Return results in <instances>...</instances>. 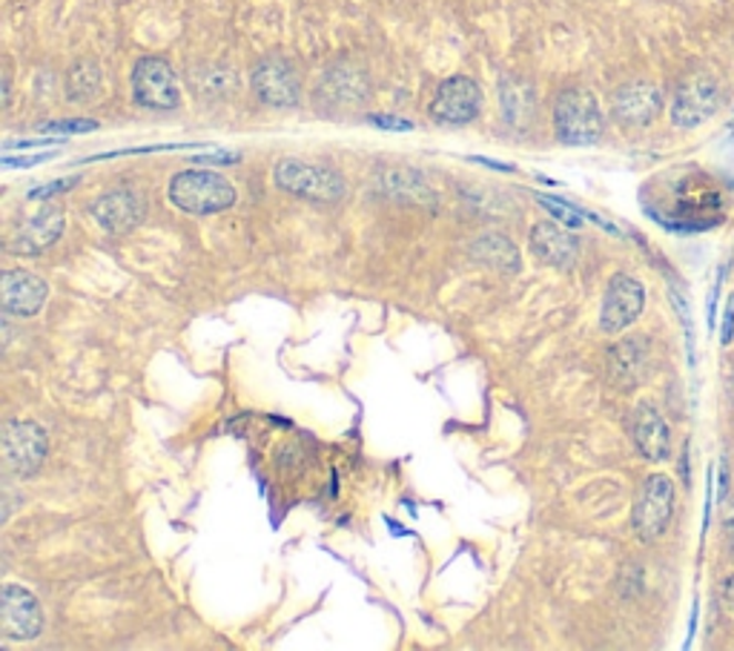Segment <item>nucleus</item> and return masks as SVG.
Masks as SVG:
<instances>
[{"label":"nucleus","instance_id":"f704fd0d","mask_svg":"<svg viewBox=\"0 0 734 651\" xmlns=\"http://www.w3.org/2000/svg\"><path fill=\"white\" fill-rule=\"evenodd\" d=\"M723 591H726V600H728V606H732V609H734V577H728V580H726V586H723Z\"/></svg>","mask_w":734,"mask_h":651},{"label":"nucleus","instance_id":"39448f33","mask_svg":"<svg viewBox=\"0 0 734 651\" xmlns=\"http://www.w3.org/2000/svg\"><path fill=\"white\" fill-rule=\"evenodd\" d=\"M674 517V482L663 474H652L645 479L634 511H631V528L643 542L660 540Z\"/></svg>","mask_w":734,"mask_h":651},{"label":"nucleus","instance_id":"1a4fd4ad","mask_svg":"<svg viewBox=\"0 0 734 651\" xmlns=\"http://www.w3.org/2000/svg\"><path fill=\"white\" fill-rule=\"evenodd\" d=\"M482 110V90L473 78L453 75L437 90V98L430 104V119L445 126L471 124Z\"/></svg>","mask_w":734,"mask_h":651},{"label":"nucleus","instance_id":"412c9836","mask_svg":"<svg viewBox=\"0 0 734 651\" xmlns=\"http://www.w3.org/2000/svg\"><path fill=\"white\" fill-rule=\"evenodd\" d=\"M645 359H649V350H645L643 339H625L611 347L609 376L611 382H614V388H638V382L643 379L645 374Z\"/></svg>","mask_w":734,"mask_h":651},{"label":"nucleus","instance_id":"9d476101","mask_svg":"<svg viewBox=\"0 0 734 651\" xmlns=\"http://www.w3.org/2000/svg\"><path fill=\"white\" fill-rule=\"evenodd\" d=\"M253 92L258 101L276 110H290L302 101V81H298L293 63L285 58H264L253 70Z\"/></svg>","mask_w":734,"mask_h":651},{"label":"nucleus","instance_id":"f8f14e48","mask_svg":"<svg viewBox=\"0 0 734 651\" xmlns=\"http://www.w3.org/2000/svg\"><path fill=\"white\" fill-rule=\"evenodd\" d=\"M43 629V614L32 591L21 589V586H7L3 597H0V631L3 638L23 643V640H35Z\"/></svg>","mask_w":734,"mask_h":651},{"label":"nucleus","instance_id":"f3484780","mask_svg":"<svg viewBox=\"0 0 734 651\" xmlns=\"http://www.w3.org/2000/svg\"><path fill=\"white\" fill-rule=\"evenodd\" d=\"M47 296L49 287L43 278L23 271L3 273V311H7L9 316L32 319V316L47 305Z\"/></svg>","mask_w":734,"mask_h":651},{"label":"nucleus","instance_id":"7c9ffc66","mask_svg":"<svg viewBox=\"0 0 734 651\" xmlns=\"http://www.w3.org/2000/svg\"><path fill=\"white\" fill-rule=\"evenodd\" d=\"M52 159V153H38V155H21V159H12V155H7L3 159V166L7 170H14V166H35V164H43V161Z\"/></svg>","mask_w":734,"mask_h":651},{"label":"nucleus","instance_id":"6e6552de","mask_svg":"<svg viewBox=\"0 0 734 651\" xmlns=\"http://www.w3.org/2000/svg\"><path fill=\"white\" fill-rule=\"evenodd\" d=\"M132 98L144 110H175L181 104L179 78L161 58H141L132 70Z\"/></svg>","mask_w":734,"mask_h":651},{"label":"nucleus","instance_id":"6ab92c4d","mask_svg":"<svg viewBox=\"0 0 734 651\" xmlns=\"http://www.w3.org/2000/svg\"><path fill=\"white\" fill-rule=\"evenodd\" d=\"M379 187L381 193L396 199V202L422 204V207L428 210L439 207V195L430 190V184L422 179V173H416L410 166H388V170H381Z\"/></svg>","mask_w":734,"mask_h":651},{"label":"nucleus","instance_id":"2f4dec72","mask_svg":"<svg viewBox=\"0 0 734 651\" xmlns=\"http://www.w3.org/2000/svg\"><path fill=\"white\" fill-rule=\"evenodd\" d=\"M63 139H32V141H7L3 150H27V146H61Z\"/></svg>","mask_w":734,"mask_h":651},{"label":"nucleus","instance_id":"393cba45","mask_svg":"<svg viewBox=\"0 0 734 651\" xmlns=\"http://www.w3.org/2000/svg\"><path fill=\"white\" fill-rule=\"evenodd\" d=\"M101 92V70L95 61H78L67 75V98L70 101H92Z\"/></svg>","mask_w":734,"mask_h":651},{"label":"nucleus","instance_id":"7ed1b4c3","mask_svg":"<svg viewBox=\"0 0 734 651\" xmlns=\"http://www.w3.org/2000/svg\"><path fill=\"white\" fill-rule=\"evenodd\" d=\"M273 179L285 193L316 204H339L347 195V184L336 170L325 164H310L302 159L278 161Z\"/></svg>","mask_w":734,"mask_h":651},{"label":"nucleus","instance_id":"f257e3e1","mask_svg":"<svg viewBox=\"0 0 734 651\" xmlns=\"http://www.w3.org/2000/svg\"><path fill=\"white\" fill-rule=\"evenodd\" d=\"M645 213L674 233H703L726 218V195L703 170H674L660 175L643 195Z\"/></svg>","mask_w":734,"mask_h":651},{"label":"nucleus","instance_id":"0eeeda50","mask_svg":"<svg viewBox=\"0 0 734 651\" xmlns=\"http://www.w3.org/2000/svg\"><path fill=\"white\" fill-rule=\"evenodd\" d=\"M47 430L29 419H12L3 428V462L14 477H35L47 459Z\"/></svg>","mask_w":734,"mask_h":651},{"label":"nucleus","instance_id":"cd10ccee","mask_svg":"<svg viewBox=\"0 0 734 651\" xmlns=\"http://www.w3.org/2000/svg\"><path fill=\"white\" fill-rule=\"evenodd\" d=\"M78 184V179H61V181H52V184H43V187H35V190H29V199H32V202H41V199H52V195H58V193H67V190H72Z\"/></svg>","mask_w":734,"mask_h":651},{"label":"nucleus","instance_id":"4468645a","mask_svg":"<svg viewBox=\"0 0 734 651\" xmlns=\"http://www.w3.org/2000/svg\"><path fill=\"white\" fill-rule=\"evenodd\" d=\"M629 434L634 439V448L640 450V457L649 459V462H663L672 454L669 425L652 403H640L638 408L631 410Z\"/></svg>","mask_w":734,"mask_h":651},{"label":"nucleus","instance_id":"c85d7f7f","mask_svg":"<svg viewBox=\"0 0 734 651\" xmlns=\"http://www.w3.org/2000/svg\"><path fill=\"white\" fill-rule=\"evenodd\" d=\"M370 124H376L379 130H390V132H410L414 124L405 119H396V115H370Z\"/></svg>","mask_w":734,"mask_h":651},{"label":"nucleus","instance_id":"b1692460","mask_svg":"<svg viewBox=\"0 0 734 651\" xmlns=\"http://www.w3.org/2000/svg\"><path fill=\"white\" fill-rule=\"evenodd\" d=\"M193 92L202 98H227L236 92V72L227 67H198L190 75Z\"/></svg>","mask_w":734,"mask_h":651},{"label":"nucleus","instance_id":"473e14b6","mask_svg":"<svg viewBox=\"0 0 734 651\" xmlns=\"http://www.w3.org/2000/svg\"><path fill=\"white\" fill-rule=\"evenodd\" d=\"M195 164H236L238 155L233 153H213V155H195Z\"/></svg>","mask_w":734,"mask_h":651},{"label":"nucleus","instance_id":"20e7f679","mask_svg":"<svg viewBox=\"0 0 734 651\" xmlns=\"http://www.w3.org/2000/svg\"><path fill=\"white\" fill-rule=\"evenodd\" d=\"M557 139L569 146H591L603 139V112L589 90H565L554 104Z\"/></svg>","mask_w":734,"mask_h":651},{"label":"nucleus","instance_id":"aec40b11","mask_svg":"<svg viewBox=\"0 0 734 651\" xmlns=\"http://www.w3.org/2000/svg\"><path fill=\"white\" fill-rule=\"evenodd\" d=\"M499 106H502V119L511 130L526 132L537 119V95L533 87L520 75H506L499 83Z\"/></svg>","mask_w":734,"mask_h":651},{"label":"nucleus","instance_id":"a878e982","mask_svg":"<svg viewBox=\"0 0 734 651\" xmlns=\"http://www.w3.org/2000/svg\"><path fill=\"white\" fill-rule=\"evenodd\" d=\"M537 202H540L548 213L554 215L557 222L565 224V227H571V230L582 227V218H585L582 210H574L571 204L562 202V199H551V195H537Z\"/></svg>","mask_w":734,"mask_h":651},{"label":"nucleus","instance_id":"5701e85b","mask_svg":"<svg viewBox=\"0 0 734 651\" xmlns=\"http://www.w3.org/2000/svg\"><path fill=\"white\" fill-rule=\"evenodd\" d=\"M471 258L488 271L497 273H517L520 271V250L513 247L511 238L499 233H486L482 238L471 244Z\"/></svg>","mask_w":734,"mask_h":651},{"label":"nucleus","instance_id":"a211bd4d","mask_svg":"<svg viewBox=\"0 0 734 651\" xmlns=\"http://www.w3.org/2000/svg\"><path fill=\"white\" fill-rule=\"evenodd\" d=\"M531 250L540 262L560 267V271H571L577 264L580 244L569 230H562L557 222H540L531 230Z\"/></svg>","mask_w":734,"mask_h":651},{"label":"nucleus","instance_id":"c756f323","mask_svg":"<svg viewBox=\"0 0 734 651\" xmlns=\"http://www.w3.org/2000/svg\"><path fill=\"white\" fill-rule=\"evenodd\" d=\"M734 336V293L728 296L726 302V311H723V327H721V342L723 345H728Z\"/></svg>","mask_w":734,"mask_h":651},{"label":"nucleus","instance_id":"bb28decb","mask_svg":"<svg viewBox=\"0 0 734 651\" xmlns=\"http://www.w3.org/2000/svg\"><path fill=\"white\" fill-rule=\"evenodd\" d=\"M38 130H41L43 135H78V132L98 130V121H90V119L47 121V124H41V126H38Z\"/></svg>","mask_w":734,"mask_h":651},{"label":"nucleus","instance_id":"2eb2a0df","mask_svg":"<svg viewBox=\"0 0 734 651\" xmlns=\"http://www.w3.org/2000/svg\"><path fill=\"white\" fill-rule=\"evenodd\" d=\"M144 199H141L135 190L119 187L110 190L92 204V215L95 222L106 230V233H130V230L139 227L144 222Z\"/></svg>","mask_w":734,"mask_h":651},{"label":"nucleus","instance_id":"c9c22d12","mask_svg":"<svg viewBox=\"0 0 734 651\" xmlns=\"http://www.w3.org/2000/svg\"><path fill=\"white\" fill-rule=\"evenodd\" d=\"M732 396H734V382H732Z\"/></svg>","mask_w":734,"mask_h":651},{"label":"nucleus","instance_id":"ddd939ff","mask_svg":"<svg viewBox=\"0 0 734 651\" xmlns=\"http://www.w3.org/2000/svg\"><path fill=\"white\" fill-rule=\"evenodd\" d=\"M63 233V210L55 204H43L35 215H29L21 227H14L7 238L9 253L18 256H38L43 250L61 238Z\"/></svg>","mask_w":734,"mask_h":651},{"label":"nucleus","instance_id":"f03ea898","mask_svg":"<svg viewBox=\"0 0 734 651\" xmlns=\"http://www.w3.org/2000/svg\"><path fill=\"white\" fill-rule=\"evenodd\" d=\"M170 202L193 215L224 213L236 204V187L210 170H184L170 181Z\"/></svg>","mask_w":734,"mask_h":651},{"label":"nucleus","instance_id":"dca6fc26","mask_svg":"<svg viewBox=\"0 0 734 651\" xmlns=\"http://www.w3.org/2000/svg\"><path fill=\"white\" fill-rule=\"evenodd\" d=\"M614 119L623 126H649L663 110V95L654 83L634 81L620 87L614 95Z\"/></svg>","mask_w":734,"mask_h":651},{"label":"nucleus","instance_id":"423d86ee","mask_svg":"<svg viewBox=\"0 0 734 651\" xmlns=\"http://www.w3.org/2000/svg\"><path fill=\"white\" fill-rule=\"evenodd\" d=\"M721 87L708 72H694L680 83L672 101V124L680 130H694L706 124L721 110Z\"/></svg>","mask_w":734,"mask_h":651},{"label":"nucleus","instance_id":"4be33fe9","mask_svg":"<svg viewBox=\"0 0 734 651\" xmlns=\"http://www.w3.org/2000/svg\"><path fill=\"white\" fill-rule=\"evenodd\" d=\"M370 92L367 87V78L361 75L354 67H339V70H330L325 75V81L319 83V98L325 95L327 101H333L336 106H354L361 104Z\"/></svg>","mask_w":734,"mask_h":651},{"label":"nucleus","instance_id":"72a5a7b5","mask_svg":"<svg viewBox=\"0 0 734 651\" xmlns=\"http://www.w3.org/2000/svg\"><path fill=\"white\" fill-rule=\"evenodd\" d=\"M723 276H726V271H723V267H721V276H717V282H714L712 298H708V327H714V316H717V296H721Z\"/></svg>","mask_w":734,"mask_h":651},{"label":"nucleus","instance_id":"9b49d317","mask_svg":"<svg viewBox=\"0 0 734 651\" xmlns=\"http://www.w3.org/2000/svg\"><path fill=\"white\" fill-rule=\"evenodd\" d=\"M645 307V287L640 285L634 276H614L609 282V291L603 298V311H600V327L605 333H623L640 319V313Z\"/></svg>","mask_w":734,"mask_h":651}]
</instances>
